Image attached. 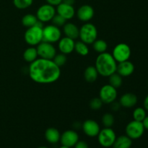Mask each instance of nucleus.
I'll return each instance as SVG.
<instances>
[{"label": "nucleus", "instance_id": "f257e3e1", "mask_svg": "<svg viewBox=\"0 0 148 148\" xmlns=\"http://www.w3.org/2000/svg\"><path fill=\"white\" fill-rule=\"evenodd\" d=\"M28 72L33 82L39 84H51L59 79L61 69L53 60L38 58L30 63Z\"/></svg>", "mask_w": 148, "mask_h": 148}, {"label": "nucleus", "instance_id": "f03ea898", "mask_svg": "<svg viewBox=\"0 0 148 148\" xmlns=\"http://www.w3.org/2000/svg\"><path fill=\"white\" fill-rule=\"evenodd\" d=\"M95 67L98 75L103 77H109L116 72L117 62L111 53L108 52L99 53L95 59Z\"/></svg>", "mask_w": 148, "mask_h": 148}, {"label": "nucleus", "instance_id": "7ed1b4c3", "mask_svg": "<svg viewBox=\"0 0 148 148\" xmlns=\"http://www.w3.org/2000/svg\"><path fill=\"white\" fill-rule=\"evenodd\" d=\"M79 37L81 41L88 44H92L98 38V30L93 24L90 23H85L79 28Z\"/></svg>", "mask_w": 148, "mask_h": 148}, {"label": "nucleus", "instance_id": "20e7f679", "mask_svg": "<svg viewBox=\"0 0 148 148\" xmlns=\"http://www.w3.org/2000/svg\"><path fill=\"white\" fill-rule=\"evenodd\" d=\"M24 39L30 46H38L43 41V27L34 25L27 28L25 32Z\"/></svg>", "mask_w": 148, "mask_h": 148}, {"label": "nucleus", "instance_id": "39448f33", "mask_svg": "<svg viewBox=\"0 0 148 148\" xmlns=\"http://www.w3.org/2000/svg\"><path fill=\"white\" fill-rule=\"evenodd\" d=\"M97 137L99 144L102 147L106 148L112 147L116 139L115 132L111 128L107 127H104L103 130H100Z\"/></svg>", "mask_w": 148, "mask_h": 148}, {"label": "nucleus", "instance_id": "423d86ee", "mask_svg": "<svg viewBox=\"0 0 148 148\" xmlns=\"http://www.w3.org/2000/svg\"><path fill=\"white\" fill-rule=\"evenodd\" d=\"M62 38V32L59 27L49 25L43 27V41L53 43L58 42Z\"/></svg>", "mask_w": 148, "mask_h": 148}, {"label": "nucleus", "instance_id": "0eeeda50", "mask_svg": "<svg viewBox=\"0 0 148 148\" xmlns=\"http://www.w3.org/2000/svg\"><path fill=\"white\" fill-rule=\"evenodd\" d=\"M131 49L127 43H121L117 44L114 48L112 51V56L116 62H125L130 59L131 56Z\"/></svg>", "mask_w": 148, "mask_h": 148}, {"label": "nucleus", "instance_id": "6e6552de", "mask_svg": "<svg viewBox=\"0 0 148 148\" xmlns=\"http://www.w3.org/2000/svg\"><path fill=\"white\" fill-rule=\"evenodd\" d=\"M126 134L132 140H137L143 135L145 132L143 122L134 120L129 123L126 127Z\"/></svg>", "mask_w": 148, "mask_h": 148}, {"label": "nucleus", "instance_id": "1a4fd4ad", "mask_svg": "<svg viewBox=\"0 0 148 148\" xmlns=\"http://www.w3.org/2000/svg\"><path fill=\"white\" fill-rule=\"evenodd\" d=\"M56 13V9L53 6L46 4L41 5L38 9L36 15L39 21L44 23L51 21L54 17Z\"/></svg>", "mask_w": 148, "mask_h": 148}, {"label": "nucleus", "instance_id": "9d476101", "mask_svg": "<svg viewBox=\"0 0 148 148\" xmlns=\"http://www.w3.org/2000/svg\"><path fill=\"white\" fill-rule=\"evenodd\" d=\"M39 58L45 59H52L56 54V50L52 43L42 41L36 47Z\"/></svg>", "mask_w": 148, "mask_h": 148}, {"label": "nucleus", "instance_id": "9b49d317", "mask_svg": "<svg viewBox=\"0 0 148 148\" xmlns=\"http://www.w3.org/2000/svg\"><path fill=\"white\" fill-rule=\"evenodd\" d=\"M99 98L105 104H111L116 101L117 98L116 88L111 85H105L101 88L99 92Z\"/></svg>", "mask_w": 148, "mask_h": 148}, {"label": "nucleus", "instance_id": "f8f14e48", "mask_svg": "<svg viewBox=\"0 0 148 148\" xmlns=\"http://www.w3.org/2000/svg\"><path fill=\"white\" fill-rule=\"evenodd\" d=\"M79 141V135L75 130H66L61 134L60 142L62 145L72 147Z\"/></svg>", "mask_w": 148, "mask_h": 148}, {"label": "nucleus", "instance_id": "ddd939ff", "mask_svg": "<svg viewBox=\"0 0 148 148\" xmlns=\"http://www.w3.org/2000/svg\"><path fill=\"white\" fill-rule=\"evenodd\" d=\"M82 128L83 132L90 137H97L101 130L99 124L92 119H88L84 121Z\"/></svg>", "mask_w": 148, "mask_h": 148}, {"label": "nucleus", "instance_id": "4468645a", "mask_svg": "<svg viewBox=\"0 0 148 148\" xmlns=\"http://www.w3.org/2000/svg\"><path fill=\"white\" fill-rule=\"evenodd\" d=\"M77 17L82 22L88 23L93 17L95 12L92 6L89 4H84L79 7L76 12Z\"/></svg>", "mask_w": 148, "mask_h": 148}, {"label": "nucleus", "instance_id": "2eb2a0df", "mask_svg": "<svg viewBox=\"0 0 148 148\" xmlns=\"http://www.w3.org/2000/svg\"><path fill=\"white\" fill-rule=\"evenodd\" d=\"M58 42H59L58 48L61 53L66 55L69 54L75 51V42L73 39L65 36L64 38H61Z\"/></svg>", "mask_w": 148, "mask_h": 148}, {"label": "nucleus", "instance_id": "dca6fc26", "mask_svg": "<svg viewBox=\"0 0 148 148\" xmlns=\"http://www.w3.org/2000/svg\"><path fill=\"white\" fill-rule=\"evenodd\" d=\"M56 12L65 20H71L75 14V10L72 5L62 2L56 7Z\"/></svg>", "mask_w": 148, "mask_h": 148}, {"label": "nucleus", "instance_id": "f3484780", "mask_svg": "<svg viewBox=\"0 0 148 148\" xmlns=\"http://www.w3.org/2000/svg\"><path fill=\"white\" fill-rule=\"evenodd\" d=\"M134 71V65L129 60L119 62L117 64L116 73L121 77H129L133 74Z\"/></svg>", "mask_w": 148, "mask_h": 148}, {"label": "nucleus", "instance_id": "a211bd4d", "mask_svg": "<svg viewBox=\"0 0 148 148\" xmlns=\"http://www.w3.org/2000/svg\"><path fill=\"white\" fill-rule=\"evenodd\" d=\"M137 97L133 93H125L121 97L119 101L120 105L124 108H132L137 104Z\"/></svg>", "mask_w": 148, "mask_h": 148}, {"label": "nucleus", "instance_id": "6ab92c4d", "mask_svg": "<svg viewBox=\"0 0 148 148\" xmlns=\"http://www.w3.org/2000/svg\"><path fill=\"white\" fill-rule=\"evenodd\" d=\"M63 31L66 37L72 38L73 40L78 38H79V29L78 28L77 26L74 23H66L63 26Z\"/></svg>", "mask_w": 148, "mask_h": 148}, {"label": "nucleus", "instance_id": "aec40b11", "mask_svg": "<svg viewBox=\"0 0 148 148\" xmlns=\"http://www.w3.org/2000/svg\"><path fill=\"white\" fill-rule=\"evenodd\" d=\"M45 138L48 143L51 144H56L60 141L61 134L59 130L53 127H49L45 132Z\"/></svg>", "mask_w": 148, "mask_h": 148}, {"label": "nucleus", "instance_id": "412c9836", "mask_svg": "<svg viewBox=\"0 0 148 148\" xmlns=\"http://www.w3.org/2000/svg\"><path fill=\"white\" fill-rule=\"evenodd\" d=\"M132 145V140L127 135H121L116 137L113 148H130Z\"/></svg>", "mask_w": 148, "mask_h": 148}, {"label": "nucleus", "instance_id": "4be33fe9", "mask_svg": "<svg viewBox=\"0 0 148 148\" xmlns=\"http://www.w3.org/2000/svg\"><path fill=\"white\" fill-rule=\"evenodd\" d=\"M98 77V72L95 66H89L84 72V78L88 82H94Z\"/></svg>", "mask_w": 148, "mask_h": 148}, {"label": "nucleus", "instance_id": "5701e85b", "mask_svg": "<svg viewBox=\"0 0 148 148\" xmlns=\"http://www.w3.org/2000/svg\"><path fill=\"white\" fill-rule=\"evenodd\" d=\"M38 57V54L37 49L34 46L28 47L25 50L24 53H23V59H25V62L30 64L36 60Z\"/></svg>", "mask_w": 148, "mask_h": 148}, {"label": "nucleus", "instance_id": "b1692460", "mask_svg": "<svg viewBox=\"0 0 148 148\" xmlns=\"http://www.w3.org/2000/svg\"><path fill=\"white\" fill-rule=\"evenodd\" d=\"M38 21V20L36 15H34L33 14H27L23 16V17L22 18V24L27 28L36 25Z\"/></svg>", "mask_w": 148, "mask_h": 148}, {"label": "nucleus", "instance_id": "393cba45", "mask_svg": "<svg viewBox=\"0 0 148 148\" xmlns=\"http://www.w3.org/2000/svg\"><path fill=\"white\" fill-rule=\"evenodd\" d=\"M92 47L95 52L98 53H102L106 52L107 49H108V44L104 40L96 39L92 43Z\"/></svg>", "mask_w": 148, "mask_h": 148}, {"label": "nucleus", "instance_id": "a878e982", "mask_svg": "<svg viewBox=\"0 0 148 148\" xmlns=\"http://www.w3.org/2000/svg\"><path fill=\"white\" fill-rule=\"evenodd\" d=\"M75 51L80 56H85L89 53V48L88 45L82 41H77L75 43Z\"/></svg>", "mask_w": 148, "mask_h": 148}, {"label": "nucleus", "instance_id": "bb28decb", "mask_svg": "<svg viewBox=\"0 0 148 148\" xmlns=\"http://www.w3.org/2000/svg\"><path fill=\"white\" fill-rule=\"evenodd\" d=\"M109 85L116 89L120 88L122 85V77L116 72L112 74L109 76Z\"/></svg>", "mask_w": 148, "mask_h": 148}, {"label": "nucleus", "instance_id": "cd10ccee", "mask_svg": "<svg viewBox=\"0 0 148 148\" xmlns=\"http://www.w3.org/2000/svg\"><path fill=\"white\" fill-rule=\"evenodd\" d=\"M33 0H13V4L19 10H25L33 4Z\"/></svg>", "mask_w": 148, "mask_h": 148}, {"label": "nucleus", "instance_id": "c85d7f7f", "mask_svg": "<svg viewBox=\"0 0 148 148\" xmlns=\"http://www.w3.org/2000/svg\"><path fill=\"white\" fill-rule=\"evenodd\" d=\"M146 117V111L145 108H141V107H138V108H135L133 112V119L134 120L137 121H141L144 120V119Z\"/></svg>", "mask_w": 148, "mask_h": 148}, {"label": "nucleus", "instance_id": "c756f323", "mask_svg": "<svg viewBox=\"0 0 148 148\" xmlns=\"http://www.w3.org/2000/svg\"><path fill=\"white\" fill-rule=\"evenodd\" d=\"M114 116L110 113H106L104 114L102 117V124H103L104 127L107 128H111L114 124Z\"/></svg>", "mask_w": 148, "mask_h": 148}, {"label": "nucleus", "instance_id": "7c9ffc66", "mask_svg": "<svg viewBox=\"0 0 148 148\" xmlns=\"http://www.w3.org/2000/svg\"><path fill=\"white\" fill-rule=\"evenodd\" d=\"M52 60L59 67H61V66H64L66 64V61H67V58H66V54L61 53H59V54H56V56H54V58Z\"/></svg>", "mask_w": 148, "mask_h": 148}, {"label": "nucleus", "instance_id": "2f4dec72", "mask_svg": "<svg viewBox=\"0 0 148 148\" xmlns=\"http://www.w3.org/2000/svg\"><path fill=\"white\" fill-rule=\"evenodd\" d=\"M103 101H101V99L100 98H94L90 101V108L92 110H94V111H98V110H100L102 107Z\"/></svg>", "mask_w": 148, "mask_h": 148}, {"label": "nucleus", "instance_id": "473e14b6", "mask_svg": "<svg viewBox=\"0 0 148 148\" xmlns=\"http://www.w3.org/2000/svg\"><path fill=\"white\" fill-rule=\"evenodd\" d=\"M52 23L54 25L57 26V27H62V26L66 24V20H65L64 17H62V16L59 15V14H56L54 15V17H53V19L51 20Z\"/></svg>", "mask_w": 148, "mask_h": 148}, {"label": "nucleus", "instance_id": "72a5a7b5", "mask_svg": "<svg viewBox=\"0 0 148 148\" xmlns=\"http://www.w3.org/2000/svg\"><path fill=\"white\" fill-rule=\"evenodd\" d=\"M74 147L75 148H89L88 143L85 141H82V140H79Z\"/></svg>", "mask_w": 148, "mask_h": 148}, {"label": "nucleus", "instance_id": "f704fd0d", "mask_svg": "<svg viewBox=\"0 0 148 148\" xmlns=\"http://www.w3.org/2000/svg\"><path fill=\"white\" fill-rule=\"evenodd\" d=\"M47 4H50V5L53 6V7H57L59 4L62 2V0H46Z\"/></svg>", "mask_w": 148, "mask_h": 148}, {"label": "nucleus", "instance_id": "c9c22d12", "mask_svg": "<svg viewBox=\"0 0 148 148\" xmlns=\"http://www.w3.org/2000/svg\"><path fill=\"white\" fill-rule=\"evenodd\" d=\"M111 108H112V110L113 111H118L119 110V107H120V103H117V102H115V101H114V102H113L112 103H111Z\"/></svg>", "mask_w": 148, "mask_h": 148}, {"label": "nucleus", "instance_id": "e433bc0d", "mask_svg": "<svg viewBox=\"0 0 148 148\" xmlns=\"http://www.w3.org/2000/svg\"><path fill=\"white\" fill-rule=\"evenodd\" d=\"M143 126H144L145 130H148V116H146L145 118L144 119V120L143 121Z\"/></svg>", "mask_w": 148, "mask_h": 148}, {"label": "nucleus", "instance_id": "4c0bfd02", "mask_svg": "<svg viewBox=\"0 0 148 148\" xmlns=\"http://www.w3.org/2000/svg\"><path fill=\"white\" fill-rule=\"evenodd\" d=\"M62 2L64 3V4L73 6V4H75V0H62Z\"/></svg>", "mask_w": 148, "mask_h": 148}, {"label": "nucleus", "instance_id": "58836bf2", "mask_svg": "<svg viewBox=\"0 0 148 148\" xmlns=\"http://www.w3.org/2000/svg\"><path fill=\"white\" fill-rule=\"evenodd\" d=\"M144 108H145V109L148 111V95H147V96H146V98H145Z\"/></svg>", "mask_w": 148, "mask_h": 148}, {"label": "nucleus", "instance_id": "ea45409f", "mask_svg": "<svg viewBox=\"0 0 148 148\" xmlns=\"http://www.w3.org/2000/svg\"><path fill=\"white\" fill-rule=\"evenodd\" d=\"M59 148H70V147H66V146H64V145H62V146H61V147H59Z\"/></svg>", "mask_w": 148, "mask_h": 148}, {"label": "nucleus", "instance_id": "a19ab883", "mask_svg": "<svg viewBox=\"0 0 148 148\" xmlns=\"http://www.w3.org/2000/svg\"><path fill=\"white\" fill-rule=\"evenodd\" d=\"M38 148H49V147H45V146H41V147H38Z\"/></svg>", "mask_w": 148, "mask_h": 148}]
</instances>
